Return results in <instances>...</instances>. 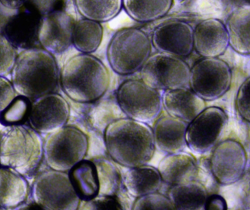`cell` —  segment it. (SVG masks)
<instances>
[{"mask_svg":"<svg viewBox=\"0 0 250 210\" xmlns=\"http://www.w3.org/2000/svg\"><path fill=\"white\" fill-rule=\"evenodd\" d=\"M104 142L109 156L126 168L148 164L155 152L152 128L129 117L109 123L104 132Z\"/></svg>","mask_w":250,"mask_h":210,"instance_id":"6da1fadb","label":"cell"},{"mask_svg":"<svg viewBox=\"0 0 250 210\" xmlns=\"http://www.w3.org/2000/svg\"><path fill=\"white\" fill-rule=\"evenodd\" d=\"M60 79L54 55L42 48L23 50L11 71V82L18 95L31 101L55 92Z\"/></svg>","mask_w":250,"mask_h":210,"instance_id":"7a4b0ae2","label":"cell"},{"mask_svg":"<svg viewBox=\"0 0 250 210\" xmlns=\"http://www.w3.org/2000/svg\"><path fill=\"white\" fill-rule=\"evenodd\" d=\"M111 77L106 66L91 54L70 57L63 65L60 82L64 93L75 102H95L105 95Z\"/></svg>","mask_w":250,"mask_h":210,"instance_id":"3957f363","label":"cell"},{"mask_svg":"<svg viewBox=\"0 0 250 210\" xmlns=\"http://www.w3.org/2000/svg\"><path fill=\"white\" fill-rule=\"evenodd\" d=\"M43 156V141L30 126H11L0 137V165L27 176L36 170Z\"/></svg>","mask_w":250,"mask_h":210,"instance_id":"277c9868","label":"cell"},{"mask_svg":"<svg viewBox=\"0 0 250 210\" xmlns=\"http://www.w3.org/2000/svg\"><path fill=\"white\" fill-rule=\"evenodd\" d=\"M152 42L148 34L137 27L117 31L107 48V60L117 74L128 76L141 70L151 56Z\"/></svg>","mask_w":250,"mask_h":210,"instance_id":"5b68a950","label":"cell"},{"mask_svg":"<svg viewBox=\"0 0 250 210\" xmlns=\"http://www.w3.org/2000/svg\"><path fill=\"white\" fill-rule=\"evenodd\" d=\"M89 139L73 126H64L48 133L43 142V157L48 167L56 171L68 172L86 158Z\"/></svg>","mask_w":250,"mask_h":210,"instance_id":"8992f818","label":"cell"},{"mask_svg":"<svg viewBox=\"0 0 250 210\" xmlns=\"http://www.w3.org/2000/svg\"><path fill=\"white\" fill-rule=\"evenodd\" d=\"M32 199L42 210H77L81 199L69 177L68 172L48 170L35 179Z\"/></svg>","mask_w":250,"mask_h":210,"instance_id":"52a82bcc","label":"cell"},{"mask_svg":"<svg viewBox=\"0 0 250 210\" xmlns=\"http://www.w3.org/2000/svg\"><path fill=\"white\" fill-rule=\"evenodd\" d=\"M117 99L126 117L148 123L160 115L163 108V95L142 80L129 79L117 89Z\"/></svg>","mask_w":250,"mask_h":210,"instance_id":"ba28073f","label":"cell"},{"mask_svg":"<svg viewBox=\"0 0 250 210\" xmlns=\"http://www.w3.org/2000/svg\"><path fill=\"white\" fill-rule=\"evenodd\" d=\"M190 67L181 57L158 52L148 57L141 69V80L157 90L189 86Z\"/></svg>","mask_w":250,"mask_h":210,"instance_id":"9c48e42d","label":"cell"},{"mask_svg":"<svg viewBox=\"0 0 250 210\" xmlns=\"http://www.w3.org/2000/svg\"><path fill=\"white\" fill-rule=\"evenodd\" d=\"M231 83V69L219 57H204L190 68L189 88L204 101L221 98L230 89Z\"/></svg>","mask_w":250,"mask_h":210,"instance_id":"30bf717a","label":"cell"},{"mask_svg":"<svg viewBox=\"0 0 250 210\" xmlns=\"http://www.w3.org/2000/svg\"><path fill=\"white\" fill-rule=\"evenodd\" d=\"M228 122L229 117L223 108L207 107L188 123L187 146L195 153H207L219 143Z\"/></svg>","mask_w":250,"mask_h":210,"instance_id":"8fae6325","label":"cell"},{"mask_svg":"<svg viewBox=\"0 0 250 210\" xmlns=\"http://www.w3.org/2000/svg\"><path fill=\"white\" fill-rule=\"evenodd\" d=\"M248 155L243 145L233 139L219 142L210 159L211 174L222 186L237 183L245 174Z\"/></svg>","mask_w":250,"mask_h":210,"instance_id":"7c38bea8","label":"cell"},{"mask_svg":"<svg viewBox=\"0 0 250 210\" xmlns=\"http://www.w3.org/2000/svg\"><path fill=\"white\" fill-rule=\"evenodd\" d=\"M70 115V105L65 98L52 92L34 100L28 121L40 134H48L65 126Z\"/></svg>","mask_w":250,"mask_h":210,"instance_id":"4fadbf2b","label":"cell"},{"mask_svg":"<svg viewBox=\"0 0 250 210\" xmlns=\"http://www.w3.org/2000/svg\"><path fill=\"white\" fill-rule=\"evenodd\" d=\"M75 23L71 15L63 9L42 16L38 32L41 48L53 55L65 52L73 45Z\"/></svg>","mask_w":250,"mask_h":210,"instance_id":"5bb4252c","label":"cell"},{"mask_svg":"<svg viewBox=\"0 0 250 210\" xmlns=\"http://www.w3.org/2000/svg\"><path fill=\"white\" fill-rule=\"evenodd\" d=\"M194 29L188 22L174 20L157 26L152 32L151 42L158 52L187 57L194 50Z\"/></svg>","mask_w":250,"mask_h":210,"instance_id":"9a60e30c","label":"cell"},{"mask_svg":"<svg viewBox=\"0 0 250 210\" xmlns=\"http://www.w3.org/2000/svg\"><path fill=\"white\" fill-rule=\"evenodd\" d=\"M193 44L195 51L204 58L220 57L230 45L226 25L214 18L202 21L194 29Z\"/></svg>","mask_w":250,"mask_h":210,"instance_id":"2e32d148","label":"cell"},{"mask_svg":"<svg viewBox=\"0 0 250 210\" xmlns=\"http://www.w3.org/2000/svg\"><path fill=\"white\" fill-rule=\"evenodd\" d=\"M41 16L23 6L9 21L2 35L16 48H41L38 32Z\"/></svg>","mask_w":250,"mask_h":210,"instance_id":"e0dca14e","label":"cell"},{"mask_svg":"<svg viewBox=\"0 0 250 210\" xmlns=\"http://www.w3.org/2000/svg\"><path fill=\"white\" fill-rule=\"evenodd\" d=\"M163 107L168 115L189 123L206 108V101L190 88L166 90L163 95Z\"/></svg>","mask_w":250,"mask_h":210,"instance_id":"ac0fdd59","label":"cell"},{"mask_svg":"<svg viewBox=\"0 0 250 210\" xmlns=\"http://www.w3.org/2000/svg\"><path fill=\"white\" fill-rule=\"evenodd\" d=\"M188 126L186 122L170 115L159 118L152 129L156 147L167 154L182 152L187 147Z\"/></svg>","mask_w":250,"mask_h":210,"instance_id":"d6986e66","label":"cell"},{"mask_svg":"<svg viewBox=\"0 0 250 210\" xmlns=\"http://www.w3.org/2000/svg\"><path fill=\"white\" fill-rule=\"evenodd\" d=\"M157 169L163 182L171 186L195 180L198 171L195 158L183 151L167 154L160 161Z\"/></svg>","mask_w":250,"mask_h":210,"instance_id":"ffe728a7","label":"cell"},{"mask_svg":"<svg viewBox=\"0 0 250 210\" xmlns=\"http://www.w3.org/2000/svg\"><path fill=\"white\" fill-rule=\"evenodd\" d=\"M29 186L24 176L7 167H0V208L17 209L26 202Z\"/></svg>","mask_w":250,"mask_h":210,"instance_id":"44dd1931","label":"cell"},{"mask_svg":"<svg viewBox=\"0 0 250 210\" xmlns=\"http://www.w3.org/2000/svg\"><path fill=\"white\" fill-rule=\"evenodd\" d=\"M233 51L250 55V4H241L229 15L226 24Z\"/></svg>","mask_w":250,"mask_h":210,"instance_id":"7402d4cb","label":"cell"},{"mask_svg":"<svg viewBox=\"0 0 250 210\" xmlns=\"http://www.w3.org/2000/svg\"><path fill=\"white\" fill-rule=\"evenodd\" d=\"M162 183L158 169L147 164L129 168L124 176L125 189L135 198L158 191Z\"/></svg>","mask_w":250,"mask_h":210,"instance_id":"603a6c76","label":"cell"},{"mask_svg":"<svg viewBox=\"0 0 250 210\" xmlns=\"http://www.w3.org/2000/svg\"><path fill=\"white\" fill-rule=\"evenodd\" d=\"M167 194L176 210H205L208 196L205 186L196 180L172 186Z\"/></svg>","mask_w":250,"mask_h":210,"instance_id":"cb8c5ba5","label":"cell"},{"mask_svg":"<svg viewBox=\"0 0 250 210\" xmlns=\"http://www.w3.org/2000/svg\"><path fill=\"white\" fill-rule=\"evenodd\" d=\"M68 174L81 200L86 202L99 195L101 185L95 163L83 160L73 167Z\"/></svg>","mask_w":250,"mask_h":210,"instance_id":"d4e9b609","label":"cell"},{"mask_svg":"<svg viewBox=\"0 0 250 210\" xmlns=\"http://www.w3.org/2000/svg\"><path fill=\"white\" fill-rule=\"evenodd\" d=\"M123 8L135 21L147 23L166 16L173 0H123Z\"/></svg>","mask_w":250,"mask_h":210,"instance_id":"484cf974","label":"cell"},{"mask_svg":"<svg viewBox=\"0 0 250 210\" xmlns=\"http://www.w3.org/2000/svg\"><path fill=\"white\" fill-rule=\"evenodd\" d=\"M104 32L102 23L84 18L76 21L73 45L81 53L92 54L101 46Z\"/></svg>","mask_w":250,"mask_h":210,"instance_id":"4316f807","label":"cell"},{"mask_svg":"<svg viewBox=\"0 0 250 210\" xmlns=\"http://www.w3.org/2000/svg\"><path fill=\"white\" fill-rule=\"evenodd\" d=\"M74 2L82 17L100 23L112 20L123 8V0H74Z\"/></svg>","mask_w":250,"mask_h":210,"instance_id":"83f0119b","label":"cell"},{"mask_svg":"<svg viewBox=\"0 0 250 210\" xmlns=\"http://www.w3.org/2000/svg\"><path fill=\"white\" fill-rule=\"evenodd\" d=\"M32 102L29 98L19 95L0 113V123L3 126H11L24 125L29 119Z\"/></svg>","mask_w":250,"mask_h":210,"instance_id":"f1b7e54d","label":"cell"},{"mask_svg":"<svg viewBox=\"0 0 250 210\" xmlns=\"http://www.w3.org/2000/svg\"><path fill=\"white\" fill-rule=\"evenodd\" d=\"M134 210H174L168 196H165L158 192L148 193L136 198L132 205Z\"/></svg>","mask_w":250,"mask_h":210,"instance_id":"f546056e","label":"cell"},{"mask_svg":"<svg viewBox=\"0 0 250 210\" xmlns=\"http://www.w3.org/2000/svg\"><path fill=\"white\" fill-rule=\"evenodd\" d=\"M17 56L16 48L0 34V76L11 73Z\"/></svg>","mask_w":250,"mask_h":210,"instance_id":"4dcf8cb0","label":"cell"},{"mask_svg":"<svg viewBox=\"0 0 250 210\" xmlns=\"http://www.w3.org/2000/svg\"><path fill=\"white\" fill-rule=\"evenodd\" d=\"M235 105L241 118L250 123V76L239 88Z\"/></svg>","mask_w":250,"mask_h":210,"instance_id":"1f68e13d","label":"cell"},{"mask_svg":"<svg viewBox=\"0 0 250 210\" xmlns=\"http://www.w3.org/2000/svg\"><path fill=\"white\" fill-rule=\"evenodd\" d=\"M79 210H124L123 205L109 195H98L90 200L86 201Z\"/></svg>","mask_w":250,"mask_h":210,"instance_id":"d6a6232c","label":"cell"},{"mask_svg":"<svg viewBox=\"0 0 250 210\" xmlns=\"http://www.w3.org/2000/svg\"><path fill=\"white\" fill-rule=\"evenodd\" d=\"M64 0H27L24 7L39 14L41 17L62 9Z\"/></svg>","mask_w":250,"mask_h":210,"instance_id":"836d02e7","label":"cell"},{"mask_svg":"<svg viewBox=\"0 0 250 210\" xmlns=\"http://www.w3.org/2000/svg\"><path fill=\"white\" fill-rule=\"evenodd\" d=\"M16 93L12 82L5 76H0V113L16 98Z\"/></svg>","mask_w":250,"mask_h":210,"instance_id":"e575fe53","label":"cell"},{"mask_svg":"<svg viewBox=\"0 0 250 210\" xmlns=\"http://www.w3.org/2000/svg\"><path fill=\"white\" fill-rule=\"evenodd\" d=\"M226 199L220 195H211L207 198L205 210H227Z\"/></svg>","mask_w":250,"mask_h":210,"instance_id":"d590c367","label":"cell"},{"mask_svg":"<svg viewBox=\"0 0 250 210\" xmlns=\"http://www.w3.org/2000/svg\"><path fill=\"white\" fill-rule=\"evenodd\" d=\"M19 10H13L4 6L0 1V34L2 35L6 25L10 19L19 12Z\"/></svg>","mask_w":250,"mask_h":210,"instance_id":"8d00e7d4","label":"cell"},{"mask_svg":"<svg viewBox=\"0 0 250 210\" xmlns=\"http://www.w3.org/2000/svg\"><path fill=\"white\" fill-rule=\"evenodd\" d=\"M0 1L8 8L20 10L26 4L27 0H0Z\"/></svg>","mask_w":250,"mask_h":210,"instance_id":"74e56055","label":"cell"},{"mask_svg":"<svg viewBox=\"0 0 250 210\" xmlns=\"http://www.w3.org/2000/svg\"><path fill=\"white\" fill-rule=\"evenodd\" d=\"M179 1H183V0H179Z\"/></svg>","mask_w":250,"mask_h":210,"instance_id":"f35d334b","label":"cell"},{"mask_svg":"<svg viewBox=\"0 0 250 210\" xmlns=\"http://www.w3.org/2000/svg\"><path fill=\"white\" fill-rule=\"evenodd\" d=\"M0 210H2V209H1V208H0Z\"/></svg>","mask_w":250,"mask_h":210,"instance_id":"ab89813d","label":"cell"},{"mask_svg":"<svg viewBox=\"0 0 250 210\" xmlns=\"http://www.w3.org/2000/svg\"><path fill=\"white\" fill-rule=\"evenodd\" d=\"M0 167H1V165H0Z\"/></svg>","mask_w":250,"mask_h":210,"instance_id":"60d3db41","label":"cell"}]
</instances>
